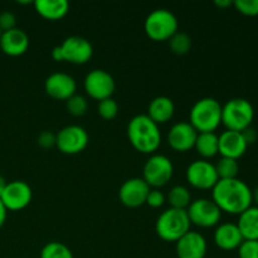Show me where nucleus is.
I'll return each instance as SVG.
<instances>
[{
	"label": "nucleus",
	"mask_w": 258,
	"mask_h": 258,
	"mask_svg": "<svg viewBox=\"0 0 258 258\" xmlns=\"http://www.w3.org/2000/svg\"><path fill=\"white\" fill-rule=\"evenodd\" d=\"M186 213L190 223L201 228H212L218 226L222 218L221 209L212 199L206 198L191 202L186 209Z\"/></svg>",
	"instance_id": "1a4fd4ad"
},
{
	"label": "nucleus",
	"mask_w": 258,
	"mask_h": 258,
	"mask_svg": "<svg viewBox=\"0 0 258 258\" xmlns=\"http://www.w3.org/2000/svg\"><path fill=\"white\" fill-rule=\"evenodd\" d=\"M212 201L221 212L239 216L252 206V190L241 179L218 180L212 189Z\"/></svg>",
	"instance_id": "f257e3e1"
},
{
	"label": "nucleus",
	"mask_w": 258,
	"mask_h": 258,
	"mask_svg": "<svg viewBox=\"0 0 258 258\" xmlns=\"http://www.w3.org/2000/svg\"><path fill=\"white\" fill-rule=\"evenodd\" d=\"M239 258H258V241H243L238 247Z\"/></svg>",
	"instance_id": "2f4dec72"
},
{
	"label": "nucleus",
	"mask_w": 258,
	"mask_h": 258,
	"mask_svg": "<svg viewBox=\"0 0 258 258\" xmlns=\"http://www.w3.org/2000/svg\"><path fill=\"white\" fill-rule=\"evenodd\" d=\"M176 258H204L207 254V241L199 232L189 231L175 242Z\"/></svg>",
	"instance_id": "f3484780"
},
{
	"label": "nucleus",
	"mask_w": 258,
	"mask_h": 258,
	"mask_svg": "<svg viewBox=\"0 0 258 258\" xmlns=\"http://www.w3.org/2000/svg\"><path fill=\"white\" fill-rule=\"evenodd\" d=\"M214 4H216L218 8H223V9H226V8L232 7V5H233V2H231V0H216Z\"/></svg>",
	"instance_id": "4c0bfd02"
},
{
	"label": "nucleus",
	"mask_w": 258,
	"mask_h": 258,
	"mask_svg": "<svg viewBox=\"0 0 258 258\" xmlns=\"http://www.w3.org/2000/svg\"><path fill=\"white\" fill-rule=\"evenodd\" d=\"M252 202H256L258 207V188H256L253 191H252Z\"/></svg>",
	"instance_id": "ea45409f"
},
{
	"label": "nucleus",
	"mask_w": 258,
	"mask_h": 258,
	"mask_svg": "<svg viewBox=\"0 0 258 258\" xmlns=\"http://www.w3.org/2000/svg\"><path fill=\"white\" fill-rule=\"evenodd\" d=\"M33 198L32 188L23 180L9 181L0 196L3 204L8 211L18 212L27 208Z\"/></svg>",
	"instance_id": "ddd939ff"
},
{
	"label": "nucleus",
	"mask_w": 258,
	"mask_h": 258,
	"mask_svg": "<svg viewBox=\"0 0 258 258\" xmlns=\"http://www.w3.org/2000/svg\"><path fill=\"white\" fill-rule=\"evenodd\" d=\"M33 5L40 17L52 22L64 18L70 10V3L66 0H35Z\"/></svg>",
	"instance_id": "4be33fe9"
},
{
	"label": "nucleus",
	"mask_w": 258,
	"mask_h": 258,
	"mask_svg": "<svg viewBox=\"0 0 258 258\" xmlns=\"http://www.w3.org/2000/svg\"><path fill=\"white\" fill-rule=\"evenodd\" d=\"M88 138L87 131L78 125H70L63 127L55 134V146L58 150L66 155H76L87 148Z\"/></svg>",
	"instance_id": "9d476101"
},
{
	"label": "nucleus",
	"mask_w": 258,
	"mask_h": 258,
	"mask_svg": "<svg viewBox=\"0 0 258 258\" xmlns=\"http://www.w3.org/2000/svg\"><path fill=\"white\" fill-rule=\"evenodd\" d=\"M168 202L170 208L188 209L191 203V196L188 188L183 185H175L170 189L168 194Z\"/></svg>",
	"instance_id": "393cba45"
},
{
	"label": "nucleus",
	"mask_w": 258,
	"mask_h": 258,
	"mask_svg": "<svg viewBox=\"0 0 258 258\" xmlns=\"http://www.w3.org/2000/svg\"><path fill=\"white\" fill-rule=\"evenodd\" d=\"M165 203V196L159 189H150L146 198V203L151 208H160Z\"/></svg>",
	"instance_id": "473e14b6"
},
{
	"label": "nucleus",
	"mask_w": 258,
	"mask_h": 258,
	"mask_svg": "<svg viewBox=\"0 0 258 258\" xmlns=\"http://www.w3.org/2000/svg\"><path fill=\"white\" fill-rule=\"evenodd\" d=\"M218 144L219 154L222 158H229L234 160L242 158L248 148L242 133H238V131L226 130L218 136Z\"/></svg>",
	"instance_id": "a211bd4d"
},
{
	"label": "nucleus",
	"mask_w": 258,
	"mask_h": 258,
	"mask_svg": "<svg viewBox=\"0 0 258 258\" xmlns=\"http://www.w3.org/2000/svg\"><path fill=\"white\" fill-rule=\"evenodd\" d=\"M194 149L203 159H212L219 154L218 135L216 133H198Z\"/></svg>",
	"instance_id": "b1692460"
},
{
	"label": "nucleus",
	"mask_w": 258,
	"mask_h": 258,
	"mask_svg": "<svg viewBox=\"0 0 258 258\" xmlns=\"http://www.w3.org/2000/svg\"><path fill=\"white\" fill-rule=\"evenodd\" d=\"M190 221L185 209L169 208L159 216L155 223V232L165 242H178L190 231Z\"/></svg>",
	"instance_id": "20e7f679"
},
{
	"label": "nucleus",
	"mask_w": 258,
	"mask_h": 258,
	"mask_svg": "<svg viewBox=\"0 0 258 258\" xmlns=\"http://www.w3.org/2000/svg\"><path fill=\"white\" fill-rule=\"evenodd\" d=\"M189 120L197 133H214L222 123V105L213 97L201 98L191 107Z\"/></svg>",
	"instance_id": "7ed1b4c3"
},
{
	"label": "nucleus",
	"mask_w": 258,
	"mask_h": 258,
	"mask_svg": "<svg viewBox=\"0 0 258 258\" xmlns=\"http://www.w3.org/2000/svg\"><path fill=\"white\" fill-rule=\"evenodd\" d=\"M17 28V18L13 14L12 12H5L0 13V30L2 32H8L10 29Z\"/></svg>",
	"instance_id": "72a5a7b5"
},
{
	"label": "nucleus",
	"mask_w": 258,
	"mask_h": 258,
	"mask_svg": "<svg viewBox=\"0 0 258 258\" xmlns=\"http://www.w3.org/2000/svg\"><path fill=\"white\" fill-rule=\"evenodd\" d=\"M29 48V37L24 30L14 28L8 32H3L0 37V49L10 57L23 55Z\"/></svg>",
	"instance_id": "6ab92c4d"
},
{
	"label": "nucleus",
	"mask_w": 258,
	"mask_h": 258,
	"mask_svg": "<svg viewBox=\"0 0 258 258\" xmlns=\"http://www.w3.org/2000/svg\"><path fill=\"white\" fill-rule=\"evenodd\" d=\"M127 138L133 148L141 154H153L161 144V133L148 115H138L127 125Z\"/></svg>",
	"instance_id": "f03ea898"
},
{
	"label": "nucleus",
	"mask_w": 258,
	"mask_h": 258,
	"mask_svg": "<svg viewBox=\"0 0 258 258\" xmlns=\"http://www.w3.org/2000/svg\"><path fill=\"white\" fill-rule=\"evenodd\" d=\"M144 30L154 42H166L179 32V22L170 10L156 9L146 17Z\"/></svg>",
	"instance_id": "423d86ee"
},
{
	"label": "nucleus",
	"mask_w": 258,
	"mask_h": 258,
	"mask_svg": "<svg viewBox=\"0 0 258 258\" xmlns=\"http://www.w3.org/2000/svg\"><path fill=\"white\" fill-rule=\"evenodd\" d=\"M40 258H73L72 251L60 242H49L40 251Z\"/></svg>",
	"instance_id": "bb28decb"
},
{
	"label": "nucleus",
	"mask_w": 258,
	"mask_h": 258,
	"mask_svg": "<svg viewBox=\"0 0 258 258\" xmlns=\"http://www.w3.org/2000/svg\"><path fill=\"white\" fill-rule=\"evenodd\" d=\"M233 7L238 13L246 17H257L258 15V0H236Z\"/></svg>",
	"instance_id": "7c9ffc66"
},
{
	"label": "nucleus",
	"mask_w": 258,
	"mask_h": 258,
	"mask_svg": "<svg viewBox=\"0 0 258 258\" xmlns=\"http://www.w3.org/2000/svg\"><path fill=\"white\" fill-rule=\"evenodd\" d=\"M174 174V165L165 155L155 154L150 156L144 165L143 179L150 188L159 189L165 186L171 180Z\"/></svg>",
	"instance_id": "6e6552de"
},
{
	"label": "nucleus",
	"mask_w": 258,
	"mask_h": 258,
	"mask_svg": "<svg viewBox=\"0 0 258 258\" xmlns=\"http://www.w3.org/2000/svg\"><path fill=\"white\" fill-rule=\"evenodd\" d=\"M150 186L143 178H131L123 181L118 190L120 202L127 208H139L146 203Z\"/></svg>",
	"instance_id": "4468645a"
},
{
	"label": "nucleus",
	"mask_w": 258,
	"mask_h": 258,
	"mask_svg": "<svg viewBox=\"0 0 258 258\" xmlns=\"http://www.w3.org/2000/svg\"><path fill=\"white\" fill-rule=\"evenodd\" d=\"M86 93L91 98L97 101L112 97L116 83L112 76L103 70H93L88 73L83 81Z\"/></svg>",
	"instance_id": "9b49d317"
},
{
	"label": "nucleus",
	"mask_w": 258,
	"mask_h": 258,
	"mask_svg": "<svg viewBox=\"0 0 258 258\" xmlns=\"http://www.w3.org/2000/svg\"><path fill=\"white\" fill-rule=\"evenodd\" d=\"M7 184H8V181L5 180L4 176L0 175V196H2L3 191H4V189H5V186H7Z\"/></svg>",
	"instance_id": "58836bf2"
},
{
	"label": "nucleus",
	"mask_w": 258,
	"mask_h": 258,
	"mask_svg": "<svg viewBox=\"0 0 258 258\" xmlns=\"http://www.w3.org/2000/svg\"><path fill=\"white\" fill-rule=\"evenodd\" d=\"M2 33H3V32H2V30H0V37H2Z\"/></svg>",
	"instance_id": "a19ab883"
},
{
	"label": "nucleus",
	"mask_w": 258,
	"mask_h": 258,
	"mask_svg": "<svg viewBox=\"0 0 258 258\" xmlns=\"http://www.w3.org/2000/svg\"><path fill=\"white\" fill-rule=\"evenodd\" d=\"M37 143L43 149L53 148L55 146V134L50 133V131H43L38 135Z\"/></svg>",
	"instance_id": "f704fd0d"
},
{
	"label": "nucleus",
	"mask_w": 258,
	"mask_h": 258,
	"mask_svg": "<svg viewBox=\"0 0 258 258\" xmlns=\"http://www.w3.org/2000/svg\"><path fill=\"white\" fill-rule=\"evenodd\" d=\"M44 90L49 97L58 101H67L76 95L77 83L72 76L67 73L57 72L48 76L44 82Z\"/></svg>",
	"instance_id": "2eb2a0df"
},
{
	"label": "nucleus",
	"mask_w": 258,
	"mask_h": 258,
	"mask_svg": "<svg viewBox=\"0 0 258 258\" xmlns=\"http://www.w3.org/2000/svg\"><path fill=\"white\" fill-rule=\"evenodd\" d=\"M254 118V108L246 98H232L222 106V123L227 130L242 133L251 127Z\"/></svg>",
	"instance_id": "39448f33"
},
{
	"label": "nucleus",
	"mask_w": 258,
	"mask_h": 258,
	"mask_svg": "<svg viewBox=\"0 0 258 258\" xmlns=\"http://www.w3.org/2000/svg\"><path fill=\"white\" fill-rule=\"evenodd\" d=\"M242 135H243V138H244V140H246L247 145H251V144L256 143V140L258 138L257 131L254 130V128H252V127H248V128H246L244 131H242Z\"/></svg>",
	"instance_id": "c9c22d12"
},
{
	"label": "nucleus",
	"mask_w": 258,
	"mask_h": 258,
	"mask_svg": "<svg viewBox=\"0 0 258 258\" xmlns=\"http://www.w3.org/2000/svg\"><path fill=\"white\" fill-rule=\"evenodd\" d=\"M237 227L244 241H258V207L251 206L239 214Z\"/></svg>",
	"instance_id": "5701e85b"
},
{
	"label": "nucleus",
	"mask_w": 258,
	"mask_h": 258,
	"mask_svg": "<svg viewBox=\"0 0 258 258\" xmlns=\"http://www.w3.org/2000/svg\"><path fill=\"white\" fill-rule=\"evenodd\" d=\"M7 214H8V209L5 208V206L3 204L2 199H0V228L4 226L5 221H7Z\"/></svg>",
	"instance_id": "e433bc0d"
},
{
	"label": "nucleus",
	"mask_w": 258,
	"mask_h": 258,
	"mask_svg": "<svg viewBox=\"0 0 258 258\" xmlns=\"http://www.w3.org/2000/svg\"><path fill=\"white\" fill-rule=\"evenodd\" d=\"M197 133L196 128L189 122H178L171 126L168 134V144L173 150L178 153H185V151L194 149L196 145Z\"/></svg>",
	"instance_id": "dca6fc26"
},
{
	"label": "nucleus",
	"mask_w": 258,
	"mask_h": 258,
	"mask_svg": "<svg viewBox=\"0 0 258 258\" xmlns=\"http://www.w3.org/2000/svg\"><path fill=\"white\" fill-rule=\"evenodd\" d=\"M169 45L174 54L184 55L190 52L191 49V38L185 33L178 32L169 39Z\"/></svg>",
	"instance_id": "cd10ccee"
},
{
	"label": "nucleus",
	"mask_w": 258,
	"mask_h": 258,
	"mask_svg": "<svg viewBox=\"0 0 258 258\" xmlns=\"http://www.w3.org/2000/svg\"><path fill=\"white\" fill-rule=\"evenodd\" d=\"M97 112L103 120H107V121L113 120L118 113L117 102H116L112 97L100 101L97 106Z\"/></svg>",
	"instance_id": "c756f323"
},
{
	"label": "nucleus",
	"mask_w": 258,
	"mask_h": 258,
	"mask_svg": "<svg viewBox=\"0 0 258 258\" xmlns=\"http://www.w3.org/2000/svg\"><path fill=\"white\" fill-rule=\"evenodd\" d=\"M186 180L193 188L199 190H209L218 183L216 168L207 160H196L186 169Z\"/></svg>",
	"instance_id": "f8f14e48"
},
{
	"label": "nucleus",
	"mask_w": 258,
	"mask_h": 258,
	"mask_svg": "<svg viewBox=\"0 0 258 258\" xmlns=\"http://www.w3.org/2000/svg\"><path fill=\"white\" fill-rule=\"evenodd\" d=\"M92 44L86 38L78 35L66 38L62 44L52 50V58L55 62H68L72 64H85L92 58Z\"/></svg>",
	"instance_id": "0eeeda50"
},
{
	"label": "nucleus",
	"mask_w": 258,
	"mask_h": 258,
	"mask_svg": "<svg viewBox=\"0 0 258 258\" xmlns=\"http://www.w3.org/2000/svg\"><path fill=\"white\" fill-rule=\"evenodd\" d=\"M174 112H175V105H174L173 100L166 96H158L149 103L146 115L156 125H160V123H166L168 121H170L173 118Z\"/></svg>",
	"instance_id": "412c9836"
},
{
	"label": "nucleus",
	"mask_w": 258,
	"mask_h": 258,
	"mask_svg": "<svg viewBox=\"0 0 258 258\" xmlns=\"http://www.w3.org/2000/svg\"><path fill=\"white\" fill-rule=\"evenodd\" d=\"M219 180H228V179H236L239 173L238 160L229 158H221L218 163L214 165Z\"/></svg>",
	"instance_id": "a878e982"
},
{
	"label": "nucleus",
	"mask_w": 258,
	"mask_h": 258,
	"mask_svg": "<svg viewBox=\"0 0 258 258\" xmlns=\"http://www.w3.org/2000/svg\"><path fill=\"white\" fill-rule=\"evenodd\" d=\"M214 243L218 248L223 251H233L238 249L242 242L244 241L239 232L238 227L234 223H222L218 224L214 232Z\"/></svg>",
	"instance_id": "aec40b11"
},
{
	"label": "nucleus",
	"mask_w": 258,
	"mask_h": 258,
	"mask_svg": "<svg viewBox=\"0 0 258 258\" xmlns=\"http://www.w3.org/2000/svg\"><path fill=\"white\" fill-rule=\"evenodd\" d=\"M66 107H67V111L71 115L75 116V117H81V116L87 112L88 102L85 96L76 93V95H73L72 97L66 101Z\"/></svg>",
	"instance_id": "c85d7f7f"
}]
</instances>
